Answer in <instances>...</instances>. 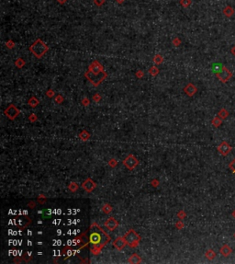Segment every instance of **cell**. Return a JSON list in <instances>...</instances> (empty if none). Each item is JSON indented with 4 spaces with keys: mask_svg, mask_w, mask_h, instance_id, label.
<instances>
[{
    "mask_svg": "<svg viewBox=\"0 0 235 264\" xmlns=\"http://www.w3.org/2000/svg\"><path fill=\"white\" fill-rule=\"evenodd\" d=\"M58 1H64V0H58Z\"/></svg>",
    "mask_w": 235,
    "mask_h": 264,
    "instance_id": "d6986e66",
    "label": "cell"
},
{
    "mask_svg": "<svg viewBox=\"0 0 235 264\" xmlns=\"http://www.w3.org/2000/svg\"><path fill=\"white\" fill-rule=\"evenodd\" d=\"M78 189V185L75 183V182H72L70 185H69V190L71 192H76Z\"/></svg>",
    "mask_w": 235,
    "mask_h": 264,
    "instance_id": "7c38bea8",
    "label": "cell"
},
{
    "mask_svg": "<svg viewBox=\"0 0 235 264\" xmlns=\"http://www.w3.org/2000/svg\"><path fill=\"white\" fill-rule=\"evenodd\" d=\"M38 103H39V101L36 100L35 98H31V99L29 100V104L30 105V106H32V107H35L36 105H38Z\"/></svg>",
    "mask_w": 235,
    "mask_h": 264,
    "instance_id": "4fadbf2b",
    "label": "cell"
},
{
    "mask_svg": "<svg viewBox=\"0 0 235 264\" xmlns=\"http://www.w3.org/2000/svg\"><path fill=\"white\" fill-rule=\"evenodd\" d=\"M30 50L32 51L33 54L38 56V57H41L43 54H45L47 51V47L45 46V44L41 42H35L31 47H30Z\"/></svg>",
    "mask_w": 235,
    "mask_h": 264,
    "instance_id": "7a4b0ae2",
    "label": "cell"
},
{
    "mask_svg": "<svg viewBox=\"0 0 235 264\" xmlns=\"http://www.w3.org/2000/svg\"><path fill=\"white\" fill-rule=\"evenodd\" d=\"M233 214V216L235 217V211H234V212H233V214Z\"/></svg>",
    "mask_w": 235,
    "mask_h": 264,
    "instance_id": "ac0fdd59",
    "label": "cell"
},
{
    "mask_svg": "<svg viewBox=\"0 0 235 264\" xmlns=\"http://www.w3.org/2000/svg\"><path fill=\"white\" fill-rule=\"evenodd\" d=\"M123 164H124V166H126L129 169L131 170V169H135L136 166L138 165V160L133 155H130L123 160Z\"/></svg>",
    "mask_w": 235,
    "mask_h": 264,
    "instance_id": "3957f363",
    "label": "cell"
},
{
    "mask_svg": "<svg viewBox=\"0 0 235 264\" xmlns=\"http://www.w3.org/2000/svg\"><path fill=\"white\" fill-rule=\"evenodd\" d=\"M129 262L130 263H140V262H141V259L139 255L133 254L129 258Z\"/></svg>",
    "mask_w": 235,
    "mask_h": 264,
    "instance_id": "9c48e42d",
    "label": "cell"
},
{
    "mask_svg": "<svg viewBox=\"0 0 235 264\" xmlns=\"http://www.w3.org/2000/svg\"><path fill=\"white\" fill-rule=\"evenodd\" d=\"M113 245H114V247L117 248L118 250H122L123 248H125V246L127 245L125 237H120L116 238L114 241H113Z\"/></svg>",
    "mask_w": 235,
    "mask_h": 264,
    "instance_id": "8992f818",
    "label": "cell"
},
{
    "mask_svg": "<svg viewBox=\"0 0 235 264\" xmlns=\"http://www.w3.org/2000/svg\"><path fill=\"white\" fill-rule=\"evenodd\" d=\"M19 110L15 107L14 105H10V106L5 110V114L10 120H13L16 118L19 115Z\"/></svg>",
    "mask_w": 235,
    "mask_h": 264,
    "instance_id": "277c9868",
    "label": "cell"
},
{
    "mask_svg": "<svg viewBox=\"0 0 235 264\" xmlns=\"http://www.w3.org/2000/svg\"><path fill=\"white\" fill-rule=\"evenodd\" d=\"M118 225H119V223L114 217H110L105 222V226L109 231H114L118 227Z\"/></svg>",
    "mask_w": 235,
    "mask_h": 264,
    "instance_id": "5b68a950",
    "label": "cell"
},
{
    "mask_svg": "<svg viewBox=\"0 0 235 264\" xmlns=\"http://www.w3.org/2000/svg\"><path fill=\"white\" fill-rule=\"evenodd\" d=\"M124 237L126 239L127 244L131 248L137 247L140 243V240H141V237H140L139 234L136 233V231H134L132 229L129 231L125 235Z\"/></svg>",
    "mask_w": 235,
    "mask_h": 264,
    "instance_id": "6da1fadb",
    "label": "cell"
},
{
    "mask_svg": "<svg viewBox=\"0 0 235 264\" xmlns=\"http://www.w3.org/2000/svg\"><path fill=\"white\" fill-rule=\"evenodd\" d=\"M79 136H80V138H81L83 141H86V140L89 139L90 134H89L86 131H83V132L79 134Z\"/></svg>",
    "mask_w": 235,
    "mask_h": 264,
    "instance_id": "30bf717a",
    "label": "cell"
},
{
    "mask_svg": "<svg viewBox=\"0 0 235 264\" xmlns=\"http://www.w3.org/2000/svg\"><path fill=\"white\" fill-rule=\"evenodd\" d=\"M102 210H103V212H104L105 214H109V213L111 212V211H112V207H111V205H109V204H105V205L103 206Z\"/></svg>",
    "mask_w": 235,
    "mask_h": 264,
    "instance_id": "8fae6325",
    "label": "cell"
},
{
    "mask_svg": "<svg viewBox=\"0 0 235 264\" xmlns=\"http://www.w3.org/2000/svg\"><path fill=\"white\" fill-rule=\"evenodd\" d=\"M89 241H90V243H92L93 245H97L101 241V236L98 233L94 232L90 235Z\"/></svg>",
    "mask_w": 235,
    "mask_h": 264,
    "instance_id": "ba28073f",
    "label": "cell"
},
{
    "mask_svg": "<svg viewBox=\"0 0 235 264\" xmlns=\"http://www.w3.org/2000/svg\"><path fill=\"white\" fill-rule=\"evenodd\" d=\"M229 167H230L231 170V171L234 173V174H235V158H234V159H233V160L231 162V164H230Z\"/></svg>",
    "mask_w": 235,
    "mask_h": 264,
    "instance_id": "5bb4252c",
    "label": "cell"
},
{
    "mask_svg": "<svg viewBox=\"0 0 235 264\" xmlns=\"http://www.w3.org/2000/svg\"><path fill=\"white\" fill-rule=\"evenodd\" d=\"M116 165H117V161L115 159H111L109 161V166H111V167H116Z\"/></svg>",
    "mask_w": 235,
    "mask_h": 264,
    "instance_id": "9a60e30c",
    "label": "cell"
},
{
    "mask_svg": "<svg viewBox=\"0 0 235 264\" xmlns=\"http://www.w3.org/2000/svg\"><path fill=\"white\" fill-rule=\"evenodd\" d=\"M56 101H59V102H61V101H62V98H61V97H58L57 99H56Z\"/></svg>",
    "mask_w": 235,
    "mask_h": 264,
    "instance_id": "e0dca14e",
    "label": "cell"
},
{
    "mask_svg": "<svg viewBox=\"0 0 235 264\" xmlns=\"http://www.w3.org/2000/svg\"><path fill=\"white\" fill-rule=\"evenodd\" d=\"M82 187L84 188L87 192H91L96 187V184L91 179H87L85 180L84 182H83Z\"/></svg>",
    "mask_w": 235,
    "mask_h": 264,
    "instance_id": "52a82bcc",
    "label": "cell"
},
{
    "mask_svg": "<svg viewBox=\"0 0 235 264\" xmlns=\"http://www.w3.org/2000/svg\"><path fill=\"white\" fill-rule=\"evenodd\" d=\"M35 120H37L35 114H31V115H30V117H29V121H31V122H34Z\"/></svg>",
    "mask_w": 235,
    "mask_h": 264,
    "instance_id": "2e32d148",
    "label": "cell"
}]
</instances>
